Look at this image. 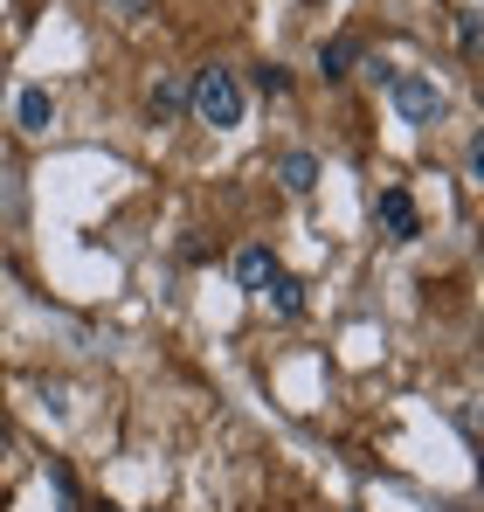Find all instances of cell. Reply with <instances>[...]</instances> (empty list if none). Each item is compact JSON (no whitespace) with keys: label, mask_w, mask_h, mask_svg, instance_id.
<instances>
[{"label":"cell","mask_w":484,"mask_h":512,"mask_svg":"<svg viewBox=\"0 0 484 512\" xmlns=\"http://www.w3.org/2000/svg\"><path fill=\"white\" fill-rule=\"evenodd\" d=\"M242 111H249V97H242L236 70H222V63H208L201 77H187V118L194 125H215V132H236Z\"/></svg>","instance_id":"1"},{"label":"cell","mask_w":484,"mask_h":512,"mask_svg":"<svg viewBox=\"0 0 484 512\" xmlns=\"http://www.w3.org/2000/svg\"><path fill=\"white\" fill-rule=\"evenodd\" d=\"M277 277V256H270V243H242L236 250V284L242 291H263Z\"/></svg>","instance_id":"5"},{"label":"cell","mask_w":484,"mask_h":512,"mask_svg":"<svg viewBox=\"0 0 484 512\" xmlns=\"http://www.w3.org/2000/svg\"><path fill=\"white\" fill-rule=\"evenodd\" d=\"M388 104L402 111V125H443V111H450V97L429 84V77H415V70H395L388 77Z\"/></svg>","instance_id":"2"},{"label":"cell","mask_w":484,"mask_h":512,"mask_svg":"<svg viewBox=\"0 0 484 512\" xmlns=\"http://www.w3.org/2000/svg\"><path fill=\"white\" fill-rule=\"evenodd\" d=\"M256 298H270V312H277V319H298V312H305V284H298V277H284V270H277Z\"/></svg>","instance_id":"8"},{"label":"cell","mask_w":484,"mask_h":512,"mask_svg":"<svg viewBox=\"0 0 484 512\" xmlns=\"http://www.w3.org/2000/svg\"><path fill=\"white\" fill-rule=\"evenodd\" d=\"M14 125H21V132H49V125H56V97H49V84H28L21 97H14Z\"/></svg>","instance_id":"4"},{"label":"cell","mask_w":484,"mask_h":512,"mask_svg":"<svg viewBox=\"0 0 484 512\" xmlns=\"http://www.w3.org/2000/svg\"><path fill=\"white\" fill-rule=\"evenodd\" d=\"M49 485H56V499H63V512H77V478H70L63 464H49Z\"/></svg>","instance_id":"12"},{"label":"cell","mask_w":484,"mask_h":512,"mask_svg":"<svg viewBox=\"0 0 484 512\" xmlns=\"http://www.w3.org/2000/svg\"><path fill=\"white\" fill-rule=\"evenodd\" d=\"M353 63H360V42H353V35H332V42L319 49V70H325V84L353 77Z\"/></svg>","instance_id":"9"},{"label":"cell","mask_w":484,"mask_h":512,"mask_svg":"<svg viewBox=\"0 0 484 512\" xmlns=\"http://www.w3.org/2000/svg\"><path fill=\"white\" fill-rule=\"evenodd\" d=\"M118 21H146V14H160V0H104Z\"/></svg>","instance_id":"11"},{"label":"cell","mask_w":484,"mask_h":512,"mask_svg":"<svg viewBox=\"0 0 484 512\" xmlns=\"http://www.w3.org/2000/svg\"><path fill=\"white\" fill-rule=\"evenodd\" d=\"M457 42L464 56H478V7H457Z\"/></svg>","instance_id":"10"},{"label":"cell","mask_w":484,"mask_h":512,"mask_svg":"<svg viewBox=\"0 0 484 512\" xmlns=\"http://www.w3.org/2000/svg\"><path fill=\"white\" fill-rule=\"evenodd\" d=\"M277 180H284L291 194H312V187H319V160H312L305 146H291V153L277 160Z\"/></svg>","instance_id":"7"},{"label":"cell","mask_w":484,"mask_h":512,"mask_svg":"<svg viewBox=\"0 0 484 512\" xmlns=\"http://www.w3.org/2000/svg\"><path fill=\"white\" fill-rule=\"evenodd\" d=\"M256 90H263V97H284V90H291V77H284L277 63H263V70H256Z\"/></svg>","instance_id":"13"},{"label":"cell","mask_w":484,"mask_h":512,"mask_svg":"<svg viewBox=\"0 0 484 512\" xmlns=\"http://www.w3.org/2000/svg\"><path fill=\"white\" fill-rule=\"evenodd\" d=\"M374 229H381L388 243H415V236H422V208H415L408 187H381V194H374Z\"/></svg>","instance_id":"3"},{"label":"cell","mask_w":484,"mask_h":512,"mask_svg":"<svg viewBox=\"0 0 484 512\" xmlns=\"http://www.w3.org/2000/svg\"><path fill=\"white\" fill-rule=\"evenodd\" d=\"M146 111H153V125H180L187 118V77H160L153 97H146Z\"/></svg>","instance_id":"6"},{"label":"cell","mask_w":484,"mask_h":512,"mask_svg":"<svg viewBox=\"0 0 484 512\" xmlns=\"http://www.w3.org/2000/svg\"><path fill=\"white\" fill-rule=\"evenodd\" d=\"M464 173H471V180H484V139H471V153H464Z\"/></svg>","instance_id":"14"}]
</instances>
